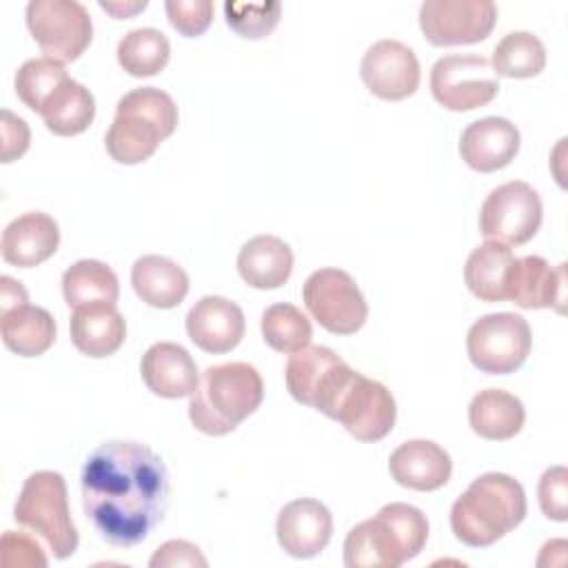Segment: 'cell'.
<instances>
[{"label": "cell", "instance_id": "36", "mask_svg": "<svg viewBox=\"0 0 568 568\" xmlns=\"http://www.w3.org/2000/svg\"><path fill=\"white\" fill-rule=\"evenodd\" d=\"M537 497L541 513L552 521H566L568 519V470L566 466H550L544 470Z\"/></svg>", "mask_w": 568, "mask_h": 568}, {"label": "cell", "instance_id": "27", "mask_svg": "<svg viewBox=\"0 0 568 568\" xmlns=\"http://www.w3.org/2000/svg\"><path fill=\"white\" fill-rule=\"evenodd\" d=\"M513 262V248L501 242L486 240L475 246L464 266V282L468 291L481 302H504Z\"/></svg>", "mask_w": 568, "mask_h": 568}, {"label": "cell", "instance_id": "29", "mask_svg": "<svg viewBox=\"0 0 568 568\" xmlns=\"http://www.w3.org/2000/svg\"><path fill=\"white\" fill-rule=\"evenodd\" d=\"M62 295L71 308L115 304L120 297L118 275L100 260H78L62 275Z\"/></svg>", "mask_w": 568, "mask_h": 568}, {"label": "cell", "instance_id": "1", "mask_svg": "<svg viewBox=\"0 0 568 568\" xmlns=\"http://www.w3.org/2000/svg\"><path fill=\"white\" fill-rule=\"evenodd\" d=\"M84 515L113 546H135L164 519L169 473L158 453L133 439L100 444L80 473Z\"/></svg>", "mask_w": 568, "mask_h": 568}, {"label": "cell", "instance_id": "4", "mask_svg": "<svg viewBox=\"0 0 568 568\" xmlns=\"http://www.w3.org/2000/svg\"><path fill=\"white\" fill-rule=\"evenodd\" d=\"M264 399V382L255 366L246 362H224L209 366L191 395L189 419L211 437L235 430L253 415Z\"/></svg>", "mask_w": 568, "mask_h": 568}, {"label": "cell", "instance_id": "25", "mask_svg": "<svg viewBox=\"0 0 568 568\" xmlns=\"http://www.w3.org/2000/svg\"><path fill=\"white\" fill-rule=\"evenodd\" d=\"M526 422L524 404L504 388L479 390L468 404V424L475 435L490 442L513 439Z\"/></svg>", "mask_w": 568, "mask_h": 568}, {"label": "cell", "instance_id": "9", "mask_svg": "<svg viewBox=\"0 0 568 568\" xmlns=\"http://www.w3.org/2000/svg\"><path fill=\"white\" fill-rule=\"evenodd\" d=\"M530 346V326L517 313L484 315L466 335V351L473 366L488 375L515 373L526 362Z\"/></svg>", "mask_w": 568, "mask_h": 568}, {"label": "cell", "instance_id": "24", "mask_svg": "<svg viewBox=\"0 0 568 568\" xmlns=\"http://www.w3.org/2000/svg\"><path fill=\"white\" fill-rule=\"evenodd\" d=\"M131 286L144 304L175 308L189 293V275L164 255H142L131 266Z\"/></svg>", "mask_w": 568, "mask_h": 568}, {"label": "cell", "instance_id": "10", "mask_svg": "<svg viewBox=\"0 0 568 568\" xmlns=\"http://www.w3.org/2000/svg\"><path fill=\"white\" fill-rule=\"evenodd\" d=\"M311 317L333 335H353L368 320V304L355 280L342 268L313 271L302 288Z\"/></svg>", "mask_w": 568, "mask_h": 568}, {"label": "cell", "instance_id": "31", "mask_svg": "<svg viewBox=\"0 0 568 568\" xmlns=\"http://www.w3.org/2000/svg\"><path fill=\"white\" fill-rule=\"evenodd\" d=\"M490 67L504 78H535L546 67V47L530 31H510L493 49Z\"/></svg>", "mask_w": 568, "mask_h": 568}, {"label": "cell", "instance_id": "40", "mask_svg": "<svg viewBox=\"0 0 568 568\" xmlns=\"http://www.w3.org/2000/svg\"><path fill=\"white\" fill-rule=\"evenodd\" d=\"M27 302H29V297H27L24 286L13 277L2 275L0 277V313H7Z\"/></svg>", "mask_w": 568, "mask_h": 568}, {"label": "cell", "instance_id": "26", "mask_svg": "<svg viewBox=\"0 0 568 568\" xmlns=\"http://www.w3.org/2000/svg\"><path fill=\"white\" fill-rule=\"evenodd\" d=\"M0 335L11 353L38 357L55 342V320L47 308L27 302L0 313Z\"/></svg>", "mask_w": 568, "mask_h": 568}, {"label": "cell", "instance_id": "41", "mask_svg": "<svg viewBox=\"0 0 568 568\" xmlns=\"http://www.w3.org/2000/svg\"><path fill=\"white\" fill-rule=\"evenodd\" d=\"M146 0L142 2H100V7L104 11H109L115 20H126V18H133L135 13L144 11L146 9Z\"/></svg>", "mask_w": 568, "mask_h": 568}, {"label": "cell", "instance_id": "32", "mask_svg": "<svg viewBox=\"0 0 568 568\" xmlns=\"http://www.w3.org/2000/svg\"><path fill=\"white\" fill-rule=\"evenodd\" d=\"M262 337L264 342L277 351V353H295L304 346H308L311 337H313V326L308 322V317L293 304L280 302V304H271L264 313H262Z\"/></svg>", "mask_w": 568, "mask_h": 568}, {"label": "cell", "instance_id": "17", "mask_svg": "<svg viewBox=\"0 0 568 568\" xmlns=\"http://www.w3.org/2000/svg\"><path fill=\"white\" fill-rule=\"evenodd\" d=\"M506 300L519 308H557L564 313L566 300V264L550 266L539 255L515 257L508 284Z\"/></svg>", "mask_w": 568, "mask_h": 568}, {"label": "cell", "instance_id": "6", "mask_svg": "<svg viewBox=\"0 0 568 568\" xmlns=\"http://www.w3.org/2000/svg\"><path fill=\"white\" fill-rule=\"evenodd\" d=\"M315 410L339 422L357 442L384 439L397 419L393 393L382 382L353 371L346 362L333 373Z\"/></svg>", "mask_w": 568, "mask_h": 568}, {"label": "cell", "instance_id": "22", "mask_svg": "<svg viewBox=\"0 0 568 568\" xmlns=\"http://www.w3.org/2000/svg\"><path fill=\"white\" fill-rule=\"evenodd\" d=\"M69 333L73 346L93 359L113 355L126 337V322L115 304H89L73 308Z\"/></svg>", "mask_w": 568, "mask_h": 568}, {"label": "cell", "instance_id": "11", "mask_svg": "<svg viewBox=\"0 0 568 568\" xmlns=\"http://www.w3.org/2000/svg\"><path fill=\"white\" fill-rule=\"evenodd\" d=\"M541 215L539 193L528 182L513 180L486 195L479 209V233L506 246H521L539 231Z\"/></svg>", "mask_w": 568, "mask_h": 568}, {"label": "cell", "instance_id": "2", "mask_svg": "<svg viewBox=\"0 0 568 568\" xmlns=\"http://www.w3.org/2000/svg\"><path fill=\"white\" fill-rule=\"evenodd\" d=\"M526 493L506 473H484L450 506V530L470 548H486L526 517Z\"/></svg>", "mask_w": 568, "mask_h": 568}, {"label": "cell", "instance_id": "35", "mask_svg": "<svg viewBox=\"0 0 568 568\" xmlns=\"http://www.w3.org/2000/svg\"><path fill=\"white\" fill-rule=\"evenodd\" d=\"M164 9L171 27L186 38L202 36L209 29L215 11L211 0H166Z\"/></svg>", "mask_w": 568, "mask_h": 568}, {"label": "cell", "instance_id": "12", "mask_svg": "<svg viewBox=\"0 0 568 568\" xmlns=\"http://www.w3.org/2000/svg\"><path fill=\"white\" fill-rule=\"evenodd\" d=\"M430 93L444 109L462 113L493 102L499 80L484 55L450 53L430 69Z\"/></svg>", "mask_w": 568, "mask_h": 568}, {"label": "cell", "instance_id": "37", "mask_svg": "<svg viewBox=\"0 0 568 568\" xmlns=\"http://www.w3.org/2000/svg\"><path fill=\"white\" fill-rule=\"evenodd\" d=\"M0 561L4 568L24 566V568H44L47 557L38 541L27 532L4 530L0 539Z\"/></svg>", "mask_w": 568, "mask_h": 568}, {"label": "cell", "instance_id": "7", "mask_svg": "<svg viewBox=\"0 0 568 568\" xmlns=\"http://www.w3.org/2000/svg\"><path fill=\"white\" fill-rule=\"evenodd\" d=\"M13 519L40 535L55 559H67L78 550L80 537L69 513L67 481L55 470H38L24 479Z\"/></svg>", "mask_w": 568, "mask_h": 568}, {"label": "cell", "instance_id": "18", "mask_svg": "<svg viewBox=\"0 0 568 568\" xmlns=\"http://www.w3.org/2000/svg\"><path fill=\"white\" fill-rule=\"evenodd\" d=\"M519 142V129L510 120L488 115L462 131L459 155L473 171L493 173L515 160Z\"/></svg>", "mask_w": 568, "mask_h": 568}, {"label": "cell", "instance_id": "3", "mask_svg": "<svg viewBox=\"0 0 568 568\" xmlns=\"http://www.w3.org/2000/svg\"><path fill=\"white\" fill-rule=\"evenodd\" d=\"M426 539V515L410 504L393 501L348 530L344 564L346 568H399L422 552Z\"/></svg>", "mask_w": 568, "mask_h": 568}, {"label": "cell", "instance_id": "8", "mask_svg": "<svg viewBox=\"0 0 568 568\" xmlns=\"http://www.w3.org/2000/svg\"><path fill=\"white\" fill-rule=\"evenodd\" d=\"M27 27L44 58L73 62L93 38V22L78 0H31L24 11Z\"/></svg>", "mask_w": 568, "mask_h": 568}, {"label": "cell", "instance_id": "5", "mask_svg": "<svg viewBox=\"0 0 568 568\" xmlns=\"http://www.w3.org/2000/svg\"><path fill=\"white\" fill-rule=\"evenodd\" d=\"M175 126L173 98L155 87H140L118 100L104 146L118 164H140L158 151L162 140L173 135Z\"/></svg>", "mask_w": 568, "mask_h": 568}, {"label": "cell", "instance_id": "38", "mask_svg": "<svg viewBox=\"0 0 568 568\" xmlns=\"http://www.w3.org/2000/svg\"><path fill=\"white\" fill-rule=\"evenodd\" d=\"M206 557L202 555V550L186 541V539H171V541H164L155 552L153 557L149 559V566L151 568H175V566H189V568H206Z\"/></svg>", "mask_w": 568, "mask_h": 568}, {"label": "cell", "instance_id": "14", "mask_svg": "<svg viewBox=\"0 0 568 568\" xmlns=\"http://www.w3.org/2000/svg\"><path fill=\"white\" fill-rule=\"evenodd\" d=\"M366 89L388 102L410 98L419 87V62L410 47L399 40L373 42L359 64Z\"/></svg>", "mask_w": 568, "mask_h": 568}, {"label": "cell", "instance_id": "20", "mask_svg": "<svg viewBox=\"0 0 568 568\" xmlns=\"http://www.w3.org/2000/svg\"><path fill=\"white\" fill-rule=\"evenodd\" d=\"M140 373L146 388L166 399L191 397L200 382L195 359L175 342H155L149 346L142 355Z\"/></svg>", "mask_w": 568, "mask_h": 568}, {"label": "cell", "instance_id": "21", "mask_svg": "<svg viewBox=\"0 0 568 568\" xmlns=\"http://www.w3.org/2000/svg\"><path fill=\"white\" fill-rule=\"evenodd\" d=\"M390 477L410 490L430 493L450 479V455L430 439H410L399 444L388 457Z\"/></svg>", "mask_w": 568, "mask_h": 568}, {"label": "cell", "instance_id": "19", "mask_svg": "<svg viewBox=\"0 0 568 568\" xmlns=\"http://www.w3.org/2000/svg\"><path fill=\"white\" fill-rule=\"evenodd\" d=\"M58 246V222L42 211H29L11 220L0 240L2 260L18 268H31L47 262Z\"/></svg>", "mask_w": 568, "mask_h": 568}, {"label": "cell", "instance_id": "23", "mask_svg": "<svg viewBox=\"0 0 568 568\" xmlns=\"http://www.w3.org/2000/svg\"><path fill=\"white\" fill-rule=\"evenodd\" d=\"M237 273L253 288H280L293 273V251L275 235H255L237 253Z\"/></svg>", "mask_w": 568, "mask_h": 568}, {"label": "cell", "instance_id": "28", "mask_svg": "<svg viewBox=\"0 0 568 568\" xmlns=\"http://www.w3.org/2000/svg\"><path fill=\"white\" fill-rule=\"evenodd\" d=\"M38 115H42L44 126L53 133V135H78L82 131L89 129V124L95 118V100L93 93L75 82L73 78H67L42 104V109L38 111Z\"/></svg>", "mask_w": 568, "mask_h": 568}, {"label": "cell", "instance_id": "16", "mask_svg": "<svg viewBox=\"0 0 568 568\" xmlns=\"http://www.w3.org/2000/svg\"><path fill=\"white\" fill-rule=\"evenodd\" d=\"M246 331L242 308L222 295L200 297L186 313L189 339L204 353L222 355L233 351Z\"/></svg>", "mask_w": 568, "mask_h": 568}, {"label": "cell", "instance_id": "33", "mask_svg": "<svg viewBox=\"0 0 568 568\" xmlns=\"http://www.w3.org/2000/svg\"><path fill=\"white\" fill-rule=\"evenodd\" d=\"M69 78L62 62L51 58H31L16 73V93L31 111H40L47 98Z\"/></svg>", "mask_w": 568, "mask_h": 568}, {"label": "cell", "instance_id": "39", "mask_svg": "<svg viewBox=\"0 0 568 568\" xmlns=\"http://www.w3.org/2000/svg\"><path fill=\"white\" fill-rule=\"evenodd\" d=\"M2 122H0V131H2V162L9 164L13 160H18L31 142V133L29 126L22 118L13 115L11 111H2L0 113Z\"/></svg>", "mask_w": 568, "mask_h": 568}, {"label": "cell", "instance_id": "30", "mask_svg": "<svg viewBox=\"0 0 568 568\" xmlns=\"http://www.w3.org/2000/svg\"><path fill=\"white\" fill-rule=\"evenodd\" d=\"M118 64L133 78L158 75L171 55V44L160 29L140 27L118 42Z\"/></svg>", "mask_w": 568, "mask_h": 568}, {"label": "cell", "instance_id": "15", "mask_svg": "<svg viewBox=\"0 0 568 568\" xmlns=\"http://www.w3.org/2000/svg\"><path fill=\"white\" fill-rule=\"evenodd\" d=\"M275 535L284 552L297 559H311L328 546L333 535V515L320 499H293L280 510Z\"/></svg>", "mask_w": 568, "mask_h": 568}, {"label": "cell", "instance_id": "34", "mask_svg": "<svg viewBox=\"0 0 568 568\" xmlns=\"http://www.w3.org/2000/svg\"><path fill=\"white\" fill-rule=\"evenodd\" d=\"M282 4L280 2H224L226 24L246 40L266 38L280 22Z\"/></svg>", "mask_w": 568, "mask_h": 568}, {"label": "cell", "instance_id": "13", "mask_svg": "<svg viewBox=\"0 0 568 568\" xmlns=\"http://www.w3.org/2000/svg\"><path fill=\"white\" fill-rule=\"evenodd\" d=\"M497 7L490 0H426L419 7V27L435 47L475 44L490 36Z\"/></svg>", "mask_w": 568, "mask_h": 568}]
</instances>
